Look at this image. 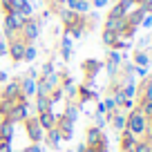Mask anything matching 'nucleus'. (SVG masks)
Instances as JSON below:
<instances>
[{
  "mask_svg": "<svg viewBox=\"0 0 152 152\" xmlns=\"http://www.w3.org/2000/svg\"><path fill=\"white\" fill-rule=\"evenodd\" d=\"M63 25V31L72 38H83L85 36V25H87V16L85 14H76L72 9H63V14L58 16Z\"/></svg>",
  "mask_w": 152,
  "mask_h": 152,
  "instance_id": "1",
  "label": "nucleus"
},
{
  "mask_svg": "<svg viewBox=\"0 0 152 152\" xmlns=\"http://www.w3.org/2000/svg\"><path fill=\"white\" fill-rule=\"evenodd\" d=\"M148 125H150L148 119L139 112L137 107H132L128 114H125V130H128L130 134H134L137 139H143V134L148 132Z\"/></svg>",
  "mask_w": 152,
  "mask_h": 152,
  "instance_id": "2",
  "label": "nucleus"
},
{
  "mask_svg": "<svg viewBox=\"0 0 152 152\" xmlns=\"http://www.w3.org/2000/svg\"><path fill=\"white\" fill-rule=\"evenodd\" d=\"M38 36H40V20H38L36 16L25 18L23 27H20V31H18V38L25 45H34L38 40Z\"/></svg>",
  "mask_w": 152,
  "mask_h": 152,
  "instance_id": "3",
  "label": "nucleus"
},
{
  "mask_svg": "<svg viewBox=\"0 0 152 152\" xmlns=\"http://www.w3.org/2000/svg\"><path fill=\"white\" fill-rule=\"evenodd\" d=\"M103 69V61L99 58H85L81 63V72H83V85L87 87H94V81H96V74H101Z\"/></svg>",
  "mask_w": 152,
  "mask_h": 152,
  "instance_id": "4",
  "label": "nucleus"
},
{
  "mask_svg": "<svg viewBox=\"0 0 152 152\" xmlns=\"http://www.w3.org/2000/svg\"><path fill=\"white\" fill-rule=\"evenodd\" d=\"M29 116V99H23L18 101V103H14L9 110H7L5 114V121H9V123H23L25 119Z\"/></svg>",
  "mask_w": 152,
  "mask_h": 152,
  "instance_id": "5",
  "label": "nucleus"
},
{
  "mask_svg": "<svg viewBox=\"0 0 152 152\" xmlns=\"http://www.w3.org/2000/svg\"><path fill=\"white\" fill-rule=\"evenodd\" d=\"M23 125H25V134H27L29 143H43L45 130L40 128V123H38L36 116H27V119L23 121Z\"/></svg>",
  "mask_w": 152,
  "mask_h": 152,
  "instance_id": "6",
  "label": "nucleus"
},
{
  "mask_svg": "<svg viewBox=\"0 0 152 152\" xmlns=\"http://www.w3.org/2000/svg\"><path fill=\"white\" fill-rule=\"evenodd\" d=\"M56 132L58 137H61V141H69L72 137H74V121H69L67 116H63V114H56Z\"/></svg>",
  "mask_w": 152,
  "mask_h": 152,
  "instance_id": "7",
  "label": "nucleus"
},
{
  "mask_svg": "<svg viewBox=\"0 0 152 152\" xmlns=\"http://www.w3.org/2000/svg\"><path fill=\"white\" fill-rule=\"evenodd\" d=\"M130 9H132V2H130V0H114V5L110 7L105 20H121V18L128 16Z\"/></svg>",
  "mask_w": 152,
  "mask_h": 152,
  "instance_id": "8",
  "label": "nucleus"
},
{
  "mask_svg": "<svg viewBox=\"0 0 152 152\" xmlns=\"http://www.w3.org/2000/svg\"><path fill=\"white\" fill-rule=\"evenodd\" d=\"M25 47H27V45H25L18 36H16L14 40H9V43H7V56L11 58V63H23Z\"/></svg>",
  "mask_w": 152,
  "mask_h": 152,
  "instance_id": "9",
  "label": "nucleus"
},
{
  "mask_svg": "<svg viewBox=\"0 0 152 152\" xmlns=\"http://www.w3.org/2000/svg\"><path fill=\"white\" fill-rule=\"evenodd\" d=\"M121 63H123V61H121V52H116V49H110V52H107V61L103 63V67L107 69V76H110V78H112L116 72H119Z\"/></svg>",
  "mask_w": 152,
  "mask_h": 152,
  "instance_id": "10",
  "label": "nucleus"
},
{
  "mask_svg": "<svg viewBox=\"0 0 152 152\" xmlns=\"http://www.w3.org/2000/svg\"><path fill=\"white\" fill-rule=\"evenodd\" d=\"M87 101H99V94L87 85H78L76 87V103H78V107H83Z\"/></svg>",
  "mask_w": 152,
  "mask_h": 152,
  "instance_id": "11",
  "label": "nucleus"
},
{
  "mask_svg": "<svg viewBox=\"0 0 152 152\" xmlns=\"http://www.w3.org/2000/svg\"><path fill=\"white\" fill-rule=\"evenodd\" d=\"M18 83H20V92H23V96H36V78L29 74H20L18 76Z\"/></svg>",
  "mask_w": 152,
  "mask_h": 152,
  "instance_id": "12",
  "label": "nucleus"
},
{
  "mask_svg": "<svg viewBox=\"0 0 152 152\" xmlns=\"http://www.w3.org/2000/svg\"><path fill=\"white\" fill-rule=\"evenodd\" d=\"M145 14H148V11L143 9V7H132V9L128 11V16H125V23L139 29V27H141V20L145 18Z\"/></svg>",
  "mask_w": 152,
  "mask_h": 152,
  "instance_id": "13",
  "label": "nucleus"
},
{
  "mask_svg": "<svg viewBox=\"0 0 152 152\" xmlns=\"http://www.w3.org/2000/svg\"><path fill=\"white\" fill-rule=\"evenodd\" d=\"M36 119H38V123H40V128L47 132V130H52L54 125H56V114L52 112V110H45V112H38L36 114Z\"/></svg>",
  "mask_w": 152,
  "mask_h": 152,
  "instance_id": "14",
  "label": "nucleus"
},
{
  "mask_svg": "<svg viewBox=\"0 0 152 152\" xmlns=\"http://www.w3.org/2000/svg\"><path fill=\"white\" fill-rule=\"evenodd\" d=\"M134 143H137V137H134V134H130L128 130L119 132V150L121 152H132Z\"/></svg>",
  "mask_w": 152,
  "mask_h": 152,
  "instance_id": "15",
  "label": "nucleus"
},
{
  "mask_svg": "<svg viewBox=\"0 0 152 152\" xmlns=\"http://www.w3.org/2000/svg\"><path fill=\"white\" fill-rule=\"evenodd\" d=\"M65 9H72L76 14H90V0H65Z\"/></svg>",
  "mask_w": 152,
  "mask_h": 152,
  "instance_id": "16",
  "label": "nucleus"
},
{
  "mask_svg": "<svg viewBox=\"0 0 152 152\" xmlns=\"http://www.w3.org/2000/svg\"><path fill=\"white\" fill-rule=\"evenodd\" d=\"M101 134H103V130H101L99 125H90V128L85 130V141H83V143H85L87 148H92L101 139Z\"/></svg>",
  "mask_w": 152,
  "mask_h": 152,
  "instance_id": "17",
  "label": "nucleus"
},
{
  "mask_svg": "<svg viewBox=\"0 0 152 152\" xmlns=\"http://www.w3.org/2000/svg\"><path fill=\"white\" fill-rule=\"evenodd\" d=\"M43 141L47 143V148H49V150H58V145H61V137H58L56 128L47 130V132H45V137H43Z\"/></svg>",
  "mask_w": 152,
  "mask_h": 152,
  "instance_id": "18",
  "label": "nucleus"
},
{
  "mask_svg": "<svg viewBox=\"0 0 152 152\" xmlns=\"http://www.w3.org/2000/svg\"><path fill=\"white\" fill-rule=\"evenodd\" d=\"M132 65L134 67H148V65H150V56H148V52H143V49H134V52H132Z\"/></svg>",
  "mask_w": 152,
  "mask_h": 152,
  "instance_id": "19",
  "label": "nucleus"
},
{
  "mask_svg": "<svg viewBox=\"0 0 152 152\" xmlns=\"http://www.w3.org/2000/svg\"><path fill=\"white\" fill-rule=\"evenodd\" d=\"M116 40H119V34L116 31H110V29H103V31H101V43H103L107 49H112Z\"/></svg>",
  "mask_w": 152,
  "mask_h": 152,
  "instance_id": "20",
  "label": "nucleus"
},
{
  "mask_svg": "<svg viewBox=\"0 0 152 152\" xmlns=\"http://www.w3.org/2000/svg\"><path fill=\"white\" fill-rule=\"evenodd\" d=\"M45 110H52V101H49V96L36 94V114L38 112H45Z\"/></svg>",
  "mask_w": 152,
  "mask_h": 152,
  "instance_id": "21",
  "label": "nucleus"
},
{
  "mask_svg": "<svg viewBox=\"0 0 152 152\" xmlns=\"http://www.w3.org/2000/svg\"><path fill=\"white\" fill-rule=\"evenodd\" d=\"M90 152H110V148H107V137H105V132L101 134V139L94 143L92 148H87Z\"/></svg>",
  "mask_w": 152,
  "mask_h": 152,
  "instance_id": "22",
  "label": "nucleus"
},
{
  "mask_svg": "<svg viewBox=\"0 0 152 152\" xmlns=\"http://www.w3.org/2000/svg\"><path fill=\"white\" fill-rule=\"evenodd\" d=\"M0 137L5 139V141L11 143V139H14V123L5 121V123H2V128H0Z\"/></svg>",
  "mask_w": 152,
  "mask_h": 152,
  "instance_id": "23",
  "label": "nucleus"
},
{
  "mask_svg": "<svg viewBox=\"0 0 152 152\" xmlns=\"http://www.w3.org/2000/svg\"><path fill=\"white\" fill-rule=\"evenodd\" d=\"M36 56H38L36 45H27V47H25V54H23V61L25 63H31V61H36Z\"/></svg>",
  "mask_w": 152,
  "mask_h": 152,
  "instance_id": "24",
  "label": "nucleus"
},
{
  "mask_svg": "<svg viewBox=\"0 0 152 152\" xmlns=\"http://www.w3.org/2000/svg\"><path fill=\"white\" fill-rule=\"evenodd\" d=\"M18 16H20V18H29V16H34V7H31L29 0H25V2H23V7L18 9Z\"/></svg>",
  "mask_w": 152,
  "mask_h": 152,
  "instance_id": "25",
  "label": "nucleus"
},
{
  "mask_svg": "<svg viewBox=\"0 0 152 152\" xmlns=\"http://www.w3.org/2000/svg\"><path fill=\"white\" fill-rule=\"evenodd\" d=\"M132 152H152V148H150V143H148L145 139H137V143H134Z\"/></svg>",
  "mask_w": 152,
  "mask_h": 152,
  "instance_id": "26",
  "label": "nucleus"
},
{
  "mask_svg": "<svg viewBox=\"0 0 152 152\" xmlns=\"http://www.w3.org/2000/svg\"><path fill=\"white\" fill-rule=\"evenodd\" d=\"M49 74H54V61L52 58L43 65V72H40V76H49Z\"/></svg>",
  "mask_w": 152,
  "mask_h": 152,
  "instance_id": "27",
  "label": "nucleus"
},
{
  "mask_svg": "<svg viewBox=\"0 0 152 152\" xmlns=\"http://www.w3.org/2000/svg\"><path fill=\"white\" fill-rule=\"evenodd\" d=\"M103 105H105V112H114V110H116V103H114L112 96H107V99L103 101Z\"/></svg>",
  "mask_w": 152,
  "mask_h": 152,
  "instance_id": "28",
  "label": "nucleus"
},
{
  "mask_svg": "<svg viewBox=\"0 0 152 152\" xmlns=\"http://www.w3.org/2000/svg\"><path fill=\"white\" fill-rule=\"evenodd\" d=\"M107 5H110V0H90V7H94V9H103Z\"/></svg>",
  "mask_w": 152,
  "mask_h": 152,
  "instance_id": "29",
  "label": "nucleus"
},
{
  "mask_svg": "<svg viewBox=\"0 0 152 152\" xmlns=\"http://www.w3.org/2000/svg\"><path fill=\"white\" fill-rule=\"evenodd\" d=\"M61 58H63V61H69V58H72V47H61Z\"/></svg>",
  "mask_w": 152,
  "mask_h": 152,
  "instance_id": "30",
  "label": "nucleus"
},
{
  "mask_svg": "<svg viewBox=\"0 0 152 152\" xmlns=\"http://www.w3.org/2000/svg\"><path fill=\"white\" fill-rule=\"evenodd\" d=\"M20 152H43V148H40V143H31V145H27L25 150H20Z\"/></svg>",
  "mask_w": 152,
  "mask_h": 152,
  "instance_id": "31",
  "label": "nucleus"
},
{
  "mask_svg": "<svg viewBox=\"0 0 152 152\" xmlns=\"http://www.w3.org/2000/svg\"><path fill=\"white\" fill-rule=\"evenodd\" d=\"M141 27H145V29L152 27V14H145V18L141 20Z\"/></svg>",
  "mask_w": 152,
  "mask_h": 152,
  "instance_id": "32",
  "label": "nucleus"
},
{
  "mask_svg": "<svg viewBox=\"0 0 152 152\" xmlns=\"http://www.w3.org/2000/svg\"><path fill=\"white\" fill-rule=\"evenodd\" d=\"M0 56H7V40L0 36Z\"/></svg>",
  "mask_w": 152,
  "mask_h": 152,
  "instance_id": "33",
  "label": "nucleus"
},
{
  "mask_svg": "<svg viewBox=\"0 0 152 152\" xmlns=\"http://www.w3.org/2000/svg\"><path fill=\"white\" fill-rule=\"evenodd\" d=\"M96 114H105V105H103V101H99V103H96Z\"/></svg>",
  "mask_w": 152,
  "mask_h": 152,
  "instance_id": "34",
  "label": "nucleus"
},
{
  "mask_svg": "<svg viewBox=\"0 0 152 152\" xmlns=\"http://www.w3.org/2000/svg\"><path fill=\"white\" fill-rule=\"evenodd\" d=\"M130 2H132V7H139V5H141V0H130Z\"/></svg>",
  "mask_w": 152,
  "mask_h": 152,
  "instance_id": "35",
  "label": "nucleus"
},
{
  "mask_svg": "<svg viewBox=\"0 0 152 152\" xmlns=\"http://www.w3.org/2000/svg\"><path fill=\"white\" fill-rule=\"evenodd\" d=\"M2 123H5V116H2V114H0V128H2Z\"/></svg>",
  "mask_w": 152,
  "mask_h": 152,
  "instance_id": "36",
  "label": "nucleus"
},
{
  "mask_svg": "<svg viewBox=\"0 0 152 152\" xmlns=\"http://www.w3.org/2000/svg\"><path fill=\"white\" fill-rule=\"evenodd\" d=\"M150 45H152V36H150Z\"/></svg>",
  "mask_w": 152,
  "mask_h": 152,
  "instance_id": "37",
  "label": "nucleus"
},
{
  "mask_svg": "<svg viewBox=\"0 0 152 152\" xmlns=\"http://www.w3.org/2000/svg\"><path fill=\"white\" fill-rule=\"evenodd\" d=\"M85 152H90V150H85Z\"/></svg>",
  "mask_w": 152,
  "mask_h": 152,
  "instance_id": "38",
  "label": "nucleus"
}]
</instances>
